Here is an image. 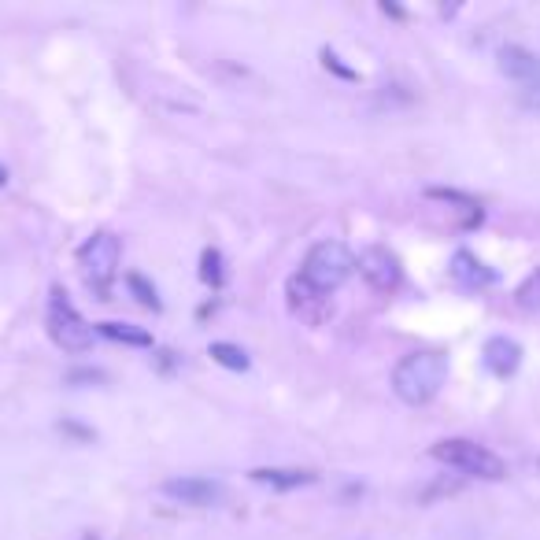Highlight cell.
<instances>
[{
    "label": "cell",
    "mask_w": 540,
    "mask_h": 540,
    "mask_svg": "<svg viewBox=\"0 0 540 540\" xmlns=\"http://www.w3.org/2000/svg\"><path fill=\"white\" fill-rule=\"evenodd\" d=\"M448 381V356L444 352H411L393 367V393L411 407L430 404Z\"/></svg>",
    "instance_id": "obj_1"
},
{
    "label": "cell",
    "mask_w": 540,
    "mask_h": 540,
    "mask_svg": "<svg viewBox=\"0 0 540 540\" xmlns=\"http://www.w3.org/2000/svg\"><path fill=\"white\" fill-rule=\"evenodd\" d=\"M430 455L444 467L459 470V474H470V478H485V481H500L507 478V463L500 455L485 448L478 441H467V437H448V441H437L430 448Z\"/></svg>",
    "instance_id": "obj_2"
},
{
    "label": "cell",
    "mask_w": 540,
    "mask_h": 540,
    "mask_svg": "<svg viewBox=\"0 0 540 540\" xmlns=\"http://www.w3.org/2000/svg\"><path fill=\"white\" fill-rule=\"evenodd\" d=\"M352 274H356V256L341 241H319V245H311V252L304 256V267H300V278L311 282L326 296L337 293Z\"/></svg>",
    "instance_id": "obj_3"
},
{
    "label": "cell",
    "mask_w": 540,
    "mask_h": 540,
    "mask_svg": "<svg viewBox=\"0 0 540 540\" xmlns=\"http://www.w3.org/2000/svg\"><path fill=\"white\" fill-rule=\"evenodd\" d=\"M119 259H123V245L115 234H93L86 245L78 248V267H82V278L100 300H111V282L119 274Z\"/></svg>",
    "instance_id": "obj_4"
},
{
    "label": "cell",
    "mask_w": 540,
    "mask_h": 540,
    "mask_svg": "<svg viewBox=\"0 0 540 540\" xmlns=\"http://www.w3.org/2000/svg\"><path fill=\"white\" fill-rule=\"evenodd\" d=\"M45 326H49V337L56 344H60L63 352H74V356H82V352H89L93 348V326H89L82 315H78V307L67 300V293H63L60 285L52 289V300H49V319H45Z\"/></svg>",
    "instance_id": "obj_5"
},
{
    "label": "cell",
    "mask_w": 540,
    "mask_h": 540,
    "mask_svg": "<svg viewBox=\"0 0 540 540\" xmlns=\"http://www.w3.org/2000/svg\"><path fill=\"white\" fill-rule=\"evenodd\" d=\"M356 270L363 274V282H367L374 293H396L400 282H404V267H400V259H396V252H389L385 245L363 248L359 259H356Z\"/></svg>",
    "instance_id": "obj_6"
},
{
    "label": "cell",
    "mask_w": 540,
    "mask_h": 540,
    "mask_svg": "<svg viewBox=\"0 0 540 540\" xmlns=\"http://www.w3.org/2000/svg\"><path fill=\"white\" fill-rule=\"evenodd\" d=\"M285 300H289V311L304 326H326L333 319V300L326 293H319L311 282H304L300 274H293L285 282Z\"/></svg>",
    "instance_id": "obj_7"
},
{
    "label": "cell",
    "mask_w": 540,
    "mask_h": 540,
    "mask_svg": "<svg viewBox=\"0 0 540 540\" xmlns=\"http://www.w3.org/2000/svg\"><path fill=\"white\" fill-rule=\"evenodd\" d=\"M160 489L163 496H171V500L189 504V507H215L222 504V496H226V489L211 478H167Z\"/></svg>",
    "instance_id": "obj_8"
},
{
    "label": "cell",
    "mask_w": 540,
    "mask_h": 540,
    "mask_svg": "<svg viewBox=\"0 0 540 540\" xmlns=\"http://www.w3.org/2000/svg\"><path fill=\"white\" fill-rule=\"evenodd\" d=\"M481 359H485V367H489L496 378H511V374L522 367V344L511 341V337H489Z\"/></svg>",
    "instance_id": "obj_9"
},
{
    "label": "cell",
    "mask_w": 540,
    "mask_h": 540,
    "mask_svg": "<svg viewBox=\"0 0 540 540\" xmlns=\"http://www.w3.org/2000/svg\"><path fill=\"white\" fill-rule=\"evenodd\" d=\"M248 478L256 481V485H267V489L293 492V489H304V485H315L319 474H315V470H293V467H256V470H248Z\"/></svg>",
    "instance_id": "obj_10"
},
{
    "label": "cell",
    "mask_w": 540,
    "mask_h": 540,
    "mask_svg": "<svg viewBox=\"0 0 540 540\" xmlns=\"http://www.w3.org/2000/svg\"><path fill=\"white\" fill-rule=\"evenodd\" d=\"M500 71H504L507 78L522 82L526 89L540 82V60L529 49H522V45H507V49L500 52Z\"/></svg>",
    "instance_id": "obj_11"
},
{
    "label": "cell",
    "mask_w": 540,
    "mask_h": 540,
    "mask_svg": "<svg viewBox=\"0 0 540 540\" xmlns=\"http://www.w3.org/2000/svg\"><path fill=\"white\" fill-rule=\"evenodd\" d=\"M452 278L463 289H481V285H492L496 282V274H492L485 263H481L474 252H455V259H452Z\"/></svg>",
    "instance_id": "obj_12"
},
{
    "label": "cell",
    "mask_w": 540,
    "mask_h": 540,
    "mask_svg": "<svg viewBox=\"0 0 540 540\" xmlns=\"http://www.w3.org/2000/svg\"><path fill=\"white\" fill-rule=\"evenodd\" d=\"M97 333L108 341L134 344V348H152V333L145 326H130V322H97Z\"/></svg>",
    "instance_id": "obj_13"
},
{
    "label": "cell",
    "mask_w": 540,
    "mask_h": 540,
    "mask_svg": "<svg viewBox=\"0 0 540 540\" xmlns=\"http://www.w3.org/2000/svg\"><path fill=\"white\" fill-rule=\"evenodd\" d=\"M208 356L226 370H248V356L245 348H237V344H226V341H215L208 348Z\"/></svg>",
    "instance_id": "obj_14"
},
{
    "label": "cell",
    "mask_w": 540,
    "mask_h": 540,
    "mask_svg": "<svg viewBox=\"0 0 540 540\" xmlns=\"http://www.w3.org/2000/svg\"><path fill=\"white\" fill-rule=\"evenodd\" d=\"M200 278H204L211 289H219V285H222L226 270H222V252H219V248H204V256H200Z\"/></svg>",
    "instance_id": "obj_15"
},
{
    "label": "cell",
    "mask_w": 540,
    "mask_h": 540,
    "mask_svg": "<svg viewBox=\"0 0 540 540\" xmlns=\"http://www.w3.org/2000/svg\"><path fill=\"white\" fill-rule=\"evenodd\" d=\"M515 300H518V307H526V311H540V267L529 274L526 282L518 285Z\"/></svg>",
    "instance_id": "obj_16"
},
{
    "label": "cell",
    "mask_w": 540,
    "mask_h": 540,
    "mask_svg": "<svg viewBox=\"0 0 540 540\" xmlns=\"http://www.w3.org/2000/svg\"><path fill=\"white\" fill-rule=\"evenodd\" d=\"M126 285H130V293L137 296V304H141V307H152V311H160V307H163L160 296H156V289H152L141 274H130V278H126Z\"/></svg>",
    "instance_id": "obj_17"
},
{
    "label": "cell",
    "mask_w": 540,
    "mask_h": 540,
    "mask_svg": "<svg viewBox=\"0 0 540 540\" xmlns=\"http://www.w3.org/2000/svg\"><path fill=\"white\" fill-rule=\"evenodd\" d=\"M67 381H71V385H82V381H104V374H100V370H71Z\"/></svg>",
    "instance_id": "obj_18"
},
{
    "label": "cell",
    "mask_w": 540,
    "mask_h": 540,
    "mask_svg": "<svg viewBox=\"0 0 540 540\" xmlns=\"http://www.w3.org/2000/svg\"><path fill=\"white\" fill-rule=\"evenodd\" d=\"M60 433H71L78 441H93V430H82V426H74V422H60Z\"/></svg>",
    "instance_id": "obj_19"
},
{
    "label": "cell",
    "mask_w": 540,
    "mask_h": 540,
    "mask_svg": "<svg viewBox=\"0 0 540 540\" xmlns=\"http://www.w3.org/2000/svg\"><path fill=\"white\" fill-rule=\"evenodd\" d=\"M522 100H526L529 108H540V82H537V86H529L526 97H522Z\"/></svg>",
    "instance_id": "obj_20"
},
{
    "label": "cell",
    "mask_w": 540,
    "mask_h": 540,
    "mask_svg": "<svg viewBox=\"0 0 540 540\" xmlns=\"http://www.w3.org/2000/svg\"><path fill=\"white\" fill-rule=\"evenodd\" d=\"M4 185H8V167L0 163V189H4Z\"/></svg>",
    "instance_id": "obj_21"
},
{
    "label": "cell",
    "mask_w": 540,
    "mask_h": 540,
    "mask_svg": "<svg viewBox=\"0 0 540 540\" xmlns=\"http://www.w3.org/2000/svg\"><path fill=\"white\" fill-rule=\"evenodd\" d=\"M82 540H97V533H86V537H82Z\"/></svg>",
    "instance_id": "obj_22"
}]
</instances>
